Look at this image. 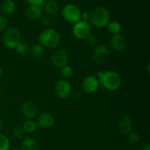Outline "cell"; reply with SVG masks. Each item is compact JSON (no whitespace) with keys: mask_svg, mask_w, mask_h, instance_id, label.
Wrapping results in <instances>:
<instances>
[{"mask_svg":"<svg viewBox=\"0 0 150 150\" xmlns=\"http://www.w3.org/2000/svg\"><path fill=\"white\" fill-rule=\"evenodd\" d=\"M21 112L25 118L27 120H32L38 115V107L34 102L27 101L22 105Z\"/></svg>","mask_w":150,"mask_h":150,"instance_id":"11","label":"cell"},{"mask_svg":"<svg viewBox=\"0 0 150 150\" xmlns=\"http://www.w3.org/2000/svg\"><path fill=\"white\" fill-rule=\"evenodd\" d=\"M109 55V50L105 45H98L94 48L92 58L95 63L98 64H103L108 61Z\"/></svg>","mask_w":150,"mask_h":150,"instance_id":"8","label":"cell"},{"mask_svg":"<svg viewBox=\"0 0 150 150\" xmlns=\"http://www.w3.org/2000/svg\"><path fill=\"white\" fill-rule=\"evenodd\" d=\"M7 26V20L4 16L0 15V32L6 29Z\"/></svg>","mask_w":150,"mask_h":150,"instance_id":"28","label":"cell"},{"mask_svg":"<svg viewBox=\"0 0 150 150\" xmlns=\"http://www.w3.org/2000/svg\"><path fill=\"white\" fill-rule=\"evenodd\" d=\"M100 83L95 76H88L82 82V88L86 93L94 94L99 89Z\"/></svg>","mask_w":150,"mask_h":150,"instance_id":"10","label":"cell"},{"mask_svg":"<svg viewBox=\"0 0 150 150\" xmlns=\"http://www.w3.org/2000/svg\"><path fill=\"white\" fill-rule=\"evenodd\" d=\"M43 8L45 13L48 15H53L56 13L58 10V4L54 0H48L44 3Z\"/></svg>","mask_w":150,"mask_h":150,"instance_id":"18","label":"cell"},{"mask_svg":"<svg viewBox=\"0 0 150 150\" xmlns=\"http://www.w3.org/2000/svg\"><path fill=\"white\" fill-rule=\"evenodd\" d=\"M22 128L23 129L25 133H32L36 131L37 128H38V125H37V123L35 122L32 121V120H27L23 122Z\"/></svg>","mask_w":150,"mask_h":150,"instance_id":"21","label":"cell"},{"mask_svg":"<svg viewBox=\"0 0 150 150\" xmlns=\"http://www.w3.org/2000/svg\"><path fill=\"white\" fill-rule=\"evenodd\" d=\"M51 24V20L48 16H44L41 18V25L43 27H48Z\"/></svg>","mask_w":150,"mask_h":150,"instance_id":"30","label":"cell"},{"mask_svg":"<svg viewBox=\"0 0 150 150\" xmlns=\"http://www.w3.org/2000/svg\"><path fill=\"white\" fill-rule=\"evenodd\" d=\"M89 18H90V13L88 12H83L81 14V21H87L88 20H89Z\"/></svg>","mask_w":150,"mask_h":150,"instance_id":"31","label":"cell"},{"mask_svg":"<svg viewBox=\"0 0 150 150\" xmlns=\"http://www.w3.org/2000/svg\"><path fill=\"white\" fill-rule=\"evenodd\" d=\"M85 42L89 46H95L98 43V38L93 34H89L87 37L84 39Z\"/></svg>","mask_w":150,"mask_h":150,"instance_id":"26","label":"cell"},{"mask_svg":"<svg viewBox=\"0 0 150 150\" xmlns=\"http://www.w3.org/2000/svg\"><path fill=\"white\" fill-rule=\"evenodd\" d=\"M128 141L133 144H136L137 143H139V141H140V137H139V134L135 132H130L128 134Z\"/></svg>","mask_w":150,"mask_h":150,"instance_id":"27","label":"cell"},{"mask_svg":"<svg viewBox=\"0 0 150 150\" xmlns=\"http://www.w3.org/2000/svg\"><path fill=\"white\" fill-rule=\"evenodd\" d=\"M16 52L19 54V55L21 56H25L29 52V45H27L25 42H20L17 45V46L15 48Z\"/></svg>","mask_w":150,"mask_h":150,"instance_id":"22","label":"cell"},{"mask_svg":"<svg viewBox=\"0 0 150 150\" xmlns=\"http://www.w3.org/2000/svg\"><path fill=\"white\" fill-rule=\"evenodd\" d=\"M80 8L74 4H67L62 10V18L68 23H76L81 21Z\"/></svg>","mask_w":150,"mask_h":150,"instance_id":"4","label":"cell"},{"mask_svg":"<svg viewBox=\"0 0 150 150\" xmlns=\"http://www.w3.org/2000/svg\"><path fill=\"white\" fill-rule=\"evenodd\" d=\"M26 2H27L29 5L39 6L41 7L45 2V0H25Z\"/></svg>","mask_w":150,"mask_h":150,"instance_id":"29","label":"cell"},{"mask_svg":"<svg viewBox=\"0 0 150 150\" xmlns=\"http://www.w3.org/2000/svg\"><path fill=\"white\" fill-rule=\"evenodd\" d=\"M127 45V39L122 34L120 33L113 35L111 39V46L114 51H121Z\"/></svg>","mask_w":150,"mask_h":150,"instance_id":"13","label":"cell"},{"mask_svg":"<svg viewBox=\"0 0 150 150\" xmlns=\"http://www.w3.org/2000/svg\"><path fill=\"white\" fill-rule=\"evenodd\" d=\"M55 93L60 99H66L71 93V84L70 82L64 79L58 81L55 85Z\"/></svg>","mask_w":150,"mask_h":150,"instance_id":"9","label":"cell"},{"mask_svg":"<svg viewBox=\"0 0 150 150\" xmlns=\"http://www.w3.org/2000/svg\"><path fill=\"white\" fill-rule=\"evenodd\" d=\"M97 76L99 83L108 91L117 90L122 84L121 76L115 71H100L97 73Z\"/></svg>","mask_w":150,"mask_h":150,"instance_id":"1","label":"cell"},{"mask_svg":"<svg viewBox=\"0 0 150 150\" xmlns=\"http://www.w3.org/2000/svg\"><path fill=\"white\" fill-rule=\"evenodd\" d=\"M21 150H38L39 145L37 141L32 138H27L21 144Z\"/></svg>","mask_w":150,"mask_h":150,"instance_id":"17","label":"cell"},{"mask_svg":"<svg viewBox=\"0 0 150 150\" xmlns=\"http://www.w3.org/2000/svg\"><path fill=\"white\" fill-rule=\"evenodd\" d=\"M142 150H150V144L149 143H146V144L142 146Z\"/></svg>","mask_w":150,"mask_h":150,"instance_id":"32","label":"cell"},{"mask_svg":"<svg viewBox=\"0 0 150 150\" xmlns=\"http://www.w3.org/2000/svg\"><path fill=\"white\" fill-rule=\"evenodd\" d=\"M11 150H21V149H18V148H13V149H12Z\"/></svg>","mask_w":150,"mask_h":150,"instance_id":"36","label":"cell"},{"mask_svg":"<svg viewBox=\"0 0 150 150\" xmlns=\"http://www.w3.org/2000/svg\"><path fill=\"white\" fill-rule=\"evenodd\" d=\"M1 76H2V69H1V67H0V79H1Z\"/></svg>","mask_w":150,"mask_h":150,"instance_id":"34","label":"cell"},{"mask_svg":"<svg viewBox=\"0 0 150 150\" xmlns=\"http://www.w3.org/2000/svg\"><path fill=\"white\" fill-rule=\"evenodd\" d=\"M110 18L111 14L106 7H98L94 9L90 13L89 21L95 27L103 28L108 24L110 22Z\"/></svg>","mask_w":150,"mask_h":150,"instance_id":"3","label":"cell"},{"mask_svg":"<svg viewBox=\"0 0 150 150\" xmlns=\"http://www.w3.org/2000/svg\"><path fill=\"white\" fill-rule=\"evenodd\" d=\"M39 44L43 48H56L61 42L59 33L54 29H45L39 35Z\"/></svg>","mask_w":150,"mask_h":150,"instance_id":"2","label":"cell"},{"mask_svg":"<svg viewBox=\"0 0 150 150\" xmlns=\"http://www.w3.org/2000/svg\"><path fill=\"white\" fill-rule=\"evenodd\" d=\"M72 32L77 39L84 40L91 33L90 25L87 21H79L74 23Z\"/></svg>","mask_w":150,"mask_h":150,"instance_id":"6","label":"cell"},{"mask_svg":"<svg viewBox=\"0 0 150 150\" xmlns=\"http://www.w3.org/2000/svg\"><path fill=\"white\" fill-rule=\"evenodd\" d=\"M25 17L30 21H38L42 18V10L39 6L29 5L25 10Z\"/></svg>","mask_w":150,"mask_h":150,"instance_id":"14","label":"cell"},{"mask_svg":"<svg viewBox=\"0 0 150 150\" xmlns=\"http://www.w3.org/2000/svg\"><path fill=\"white\" fill-rule=\"evenodd\" d=\"M21 35L18 29L11 27L5 31L3 36L4 45L9 49H15L18 44L21 42Z\"/></svg>","mask_w":150,"mask_h":150,"instance_id":"5","label":"cell"},{"mask_svg":"<svg viewBox=\"0 0 150 150\" xmlns=\"http://www.w3.org/2000/svg\"><path fill=\"white\" fill-rule=\"evenodd\" d=\"M24 130L22 127H16V128H14L13 131V136L16 140H21L23 139V136H24Z\"/></svg>","mask_w":150,"mask_h":150,"instance_id":"24","label":"cell"},{"mask_svg":"<svg viewBox=\"0 0 150 150\" xmlns=\"http://www.w3.org/2000/svg\"><path fill=\"white\" fill-rule=\"evenodd\" d=\"M55 119L53 114L50 113H42L39 115L37 120V125L40 128L48 129L54 125Z\"/></svg>","mask_w":150,"mask_h":150,"instance_id":"12","label":"cell"},{"mask_svg":"<svg viewBox=\"0 0 150 150\" xmlns=\"http://www.w3.org/2000/svg\"><path fill=\"white\" fill-rule=\"evenodd\" d=\"M10 143L8 138L0 133V150H10Z\"/></svg>","mask_w":150,"mask_h":150,"instance_id":"23","label":"cell"},{"mask_svg":"<svg viewBox=\"0 0 150 150\" xmlns=\"http://www.w3.org/2000/svg\"><path fill=\"white\" fill-rule=\"evenodd\" d=\"M51 62L54 67L58 69H61L62 67L68 64V54L63 49L57 50L51 55Z\"/></svg>","mask_w":150,"mask_h":150,"instance_id":"7","label":"cell"},{"mask_svg":"<svg viewBox=\"0 0 150 150\" xmlns=\"http://www.w3.org/2000/svg\"><path fill=\"white\" fill-rule=\"evenodd\" d=\"M147 71H148V73H149V63L148 64V66H147Z\"/></svg>","mask_w":150,"mask_h":150,"instance_id":"35","label":"cell"},{"mask_svg":"<svg viewBox=\"0 0 150 150\" xmlns=\"http://www.w3.org/2000/svg\"><path fill=\"white\" fill-rule=\"evenodd\" d=\"M1 86H0V93H1Z\"/></svg>","mask_w":150,"mask_h":150,"instance_id":"37","label":"cell"},{"mask_svg":"<svg viewBox=\"0 0 150 150\" xmlns=\"http://www.w3.org/2000/svg\"><path fill=\"white\" fill-rule=\"evenodd\" d=\"M60 73H61L62 76L64 78H70L71 77L73 73V70L70 66H69L68 64L64 67H62L60 69Z\"/></svg>","mask_w":150,"mask_h":150,"instance_id":"25","label":"cell"},{"mask_svg":"<svg viewBox=\"0 0 150 150\" xmlns=\"http://www.w3.org/2000/svg\"><path fill=\"white\" fill-rule=\"evenodd\" d=\"M2 125H3V122H2V121H1V119H0V130H1V127H2Z\"/></svg>","mask_w":150,"mask_h":150,"instance_id":"33","label":"cell"},{"mask_svg":"<svg viewBox=\"0 0 150 150\" xmlns=\"http://www.w3.org/2000/svg\"><path fill=\"white\" fill-rule=\"evenodd\" d=\"M45 51H44V48L40 44H36L32 47L31 50V54L35 59H41L44 56Z\"/></svg>","mask_w":150,"mask_h":150,"instance_id":"20","label":"cell"},{"mask_svg":"<svg viewBox=\"0 0 150 150\" xmlns=\"http://www.w3.org/2000/svg\"><path fill=\"white\" fill-rule=\"evenodd\" d=\"M107 30L111 35H114L120 34L122 30V26L118 21H111L107 25Z\"/></svg>","mask_w":150,"mask_h":150,"instance_id":"19","label":"cell"},{"mask_svg":"<svg viewBox=\"0 0 150 150\" xmlns=\"http://www.w3.org/2000/svg\"><path fill=\"white\" fill-rule=\"evenodd\" d=\"M132 127L133 122L131 118L129 116H124L119 121L118 129L122 134L128 135L130 132H132Z\"/></svg>","mask_w":150,"mask_h":150,"instance_id":"15","label":"cell"},{"mask_svg":"<svg viewBox=\"0 0 150 150\" xmlns=\"http://www.w3.org/2000/svg\"><path fill=\"white\" fill-rule=\"evenodd\" d=\"M16 10V3L13 0H5L0 7V12L4 16L13 14Z\"/></svg>","mask_w":150,"mask_h":150,"instance_id":"16","label":"cell"}]
</instances>
